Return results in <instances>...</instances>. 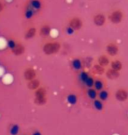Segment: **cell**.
Here are the masks:
<instances>
[{
	"mask_svg": "<svg viewBox=\"0 0 128 135\" xmlns=\"http://www.w3.org/2000/svg\"><path fill=\"white\" fill-rule=\"evenodd\" d=\"M115 98L118 102H126L128 99V91L124 88H119L115 92Z\"/></svg>",
	"mask_w": 128,
	"mask_h": 135,
	"instance_id": "cell-6",
	"label": "cell"
},
{
	"mask_svg": "<svg viewBox=\"0 0 128 135\" xmlns=\"http://www.w3.org/2000/svg\"><path fill=\"white\" fill-rule=\"evenodd\" d=\"M110 66H111V69H112L118 72H120V70H122V69H123V63L119 60H118V59L111 61L110 63Z\"/></svg>",
	"mask_w": 128,
	"mask_h": 135,
	"instance_id": "cell-16",
	"label": "cell"
},
{
	"mask_svg": "<svg viewBox=\"0 0 128 135\" xmlns=\"http://www.w3.org/2000/svg\"><path fill=\"white\" fill-rule=\"evenodd\" d=\"M94 82H95V79L93 76L89 75V76L87 78L85 82L83 83V84L86 86L87 88H93L94 86Z\"/></svg>",
	"mask_w": 128,
	"mask_h": 135,
	"instance_id": "cell-26",
	"label": "cell"
},
{
	"mask_svg": "<svg viewBox=\"0 0 128 135\" xmlns=\"http://www.w3.org/2000/svg\"><path fill=\"white\" fill-rule=\"evenodd\" d=\"M71 67L73 69L79 71V70H81L83 69V62H82V61L79 58L73 59L71 61Z\"/></svg>",
	"mask_w": 128,
	"mask_h": 135,
	"instance_id": "cell-17",
	"label": "cell"
},
{
	"mask_svg": "<svg viewBox=\"0 0 128 135\" xmlns=\"http://www.w3.org/2000/svg\"><path fill=\"white\" fill-rule=\"evenodd\" d=\"M47 90L44 87H39L34 90V103L37 105H44L47 104Z\"/></svg>",
	"mask_w": 128,
	"mask_h": 135,
	"instance_id": "cell-2",
	"label": "cell"
},
{
	"mask_svg": "<svg viewBox=\"0 0 128 135\" xmlns=\"http://www.w3.org/2000/svg\"><path fill=\"white\" fill-rule=\"evenodd\" d=\"M29 7H31L34 11H40L42 7V2L40 0H30L29 1Z\"/></svg>",
	"mask_w": 128,
	"mask_h": 135,
	"instance_id": "cell-14",
	"label": "cell"
},
{
	"mask_svg": "<svg viewBox=\"0 0 128 135\" xmlns=\"http://www.w3.org/2000/svg\"><path fill=\"white\" fill-rule=\"evenodd\" d=\"M109 97H110V93H109L108 90H105V89L102 90L98 91V94H97V98H98L99 100H101L103 102L108 100Z\"/></svg>",
	"mask_w": 128,
	"mask_h": 135,
	"instance_id": "cell-20",
	"label": "cell"
},
{
	"mask_svg": "<svg viewBox=\"0 0 128 135\" xmlns=\"http://www.w3.org/2000/svg\"><path fill=\"white\" fill-rule=\"evenodd\" d=\"M67 102L68 104H70V105H75L77 104V101H78V98L75 94L74 93H70L69 95H67Z\"/></svg>",
	"mask_w": 128,
	"mask_h": 135,
	"instance_id": "cell-22",
	"label": "cell"
},
{
	"mask_svg": "<svg viewBox=\"0 0 128 135\" xmlns=\"http://www.w3.org/2000/svg\"><path fill=\"white\" fill-rule=\"evenodd\" d=\"M32 135H42V133H40V131H34V133H32Z\"/></svg>",
	"mask_w": 128,
	"mask_h": 135,
	"instance_id": "cell-31",
	"label": "cell"
},
{
	"mask_svg": "<svg viewBox=\"0 0 128 135\" xmlns=\"http://www.w3.org/2000/svg\"><path fill=\"white\" fill-rule=\"evenodd\" d=\"M65 31H66V33L69 34V35H71V34H73L75 33V31L73 30V29L70 27L69 26H67V27L65 28Z\"/></svg>",
	"mask_w": 128,
	"mask_h": 135,
	"instance_id": "cell-29",
	"label": "cell"
},
{
	"mask_svg": "<svg viewBox=\"0 0 128 135\" xmlns=\"http://www.w3.org/2000/svg\"><path fill=\"white\" fill-rule=\"evenodd\" d=\"M20 128L17 124H13V125L11 126V128L9 130L11 135H18L20 133Z\"/></svg>",
	"mask_w": 128,
	"mask_h": 135,
	"instance_id": "cell-25",
	"label": "cell"
},
{
	"mask_svg": "<svg viewBox=\"0 0 128 135\" xmlns=\"http://www.w3.org/2000/svg\"><path fill=\"white\" fill-rule=\"evenodd\" d=\"M34 13H35L34 11L32 10L31 7L28 6L25 10V13H24V15H25V18H26V20H31V18L34 16Z\"/></svg>",
	"mask_w": 128,
	"mask_h": 135,
	"instance_id": "cell-24",
	"label": "cell"
},
{
	"mask_svg": "<svg viewBox=\"0 0 128 135\" xmlns=\"http://www.w3.org/2000/svg\"><path fill=\"white\" fill-rule=\"evenodd\" d=\"M105 76L110 80H116L120 76V73L112 69H111V68H109L108 69H105Z\"/></svg>",
	"mask_w": 128,
	"mask_h": 135,
	"instance_id": "cell-10",
	"label": "cell"
},
{
	"mask_svg": "<svg viewBox=\"0 0 128 135\" xmlns=\"http://www.w3.org/2000/svg\"><path fill=\"white\" fill-rule=\"evenodd\" d=\"M61 43L56 40H52V41L46 42L42 47V51L46 55H56L57 53L61 50Z\"/></svg>",
	"mask_w": 128,
	"mask_h": 135,
	"instance_id": "cell-1",
	"label": "cell"
},
{
	"mask_svg": "<svg viewBox=\"0 0 128 135\" xmlns=\"http://www.w3.org/2000/svg\"><path fill=\"white\" fill-rule=\"evenodd\" d=\"M105 51H106V54H107L109 56L114 57V56L118 55V54L119 52V47L118 44H116L115 42H110L106 45Z\"/></svg>",
	"mask_w": 128,
	"mask_h": 135,
	"instance_id": "cell-5",
	"label": "cell"
},
{
	"mask_svg": "<svg viewBox=\"0 0 128 135\" xmlns=\"http://www.w3.org/2000/svg\"><path fill=\"white\" fill-rule=\"evenodd\" d=\"M36 34H37V28L34 27V26H31V27H29L25 32L24 38H25V40H28L32 39V38H34L36 36Z\"/></svg>",
	"mask_w": 128,
	"mask_h": 135,
	"instance_id": "cell-12",
	"label": "cell"
},
{
	"mask_svg": "<svg viewBox=\"0 0 128 135\" xmlns=\"http://www.w3.org/2000/svg\"><path fill=\"white\" fill-rule=\"evenodd\" d=\"M26 51V48H25V46H24L22 43L20 42H17V45H16L15 48L13 50H12V54L16 56H20V55H22Z\"/></svg>",
	"mask_w": 128,
	"mask_h": 135,
	"instance_id": "cell-13",
	"label": "cell"
},
{
	"mask_svg": "<svg viewBox=\"0 0 128 135\" xmlns=\"http://www.w3.org/2000/svg\"><path fill=\"white\" fill-rule=\"evenodd\" d=\"M27 87L30 90H36L38 88L40 87V81L39 79H34L27 83Z\"/></svg>",
	"mask_w": 128,
	"mask_h": 135,
	"instance_id": "cell-15",
	"label": "cell"
},
{
	"mask_svg": "<svg viewBox=\"0 0 128 135\" xmlns=\"http://www.w3.org/2000/svg\"><path fill=\"white\" fill-rule=\"evenodd\" d=\"M125 18L124 12L121 9H116L113 10L112 12L110 13V15L108 16L109 20L111 21L113 25H118L123 21Z\"/></svg>",
	"mask_w": 128,
	"mask_h": 135,
	"instance_id": "cell-3",
	"label": "cell"
},
{
	"mask_svg": "<svg viewBox=\"0 0 128 135\" xmlns=\"http://www.w3.org/2000/svg\"><path fill=\"white\" fill-rule=\"evenodd\" d=\"M93 107L98 112H101L103 110V102L97 98L95 99V100H93Z\"/></svg>",
	"mask_w": 128,
	"mask_h": 135,
	"instance_id": "cell-23",
	"label": "cell"
},
{
	"mask_svg": "<svg viewBox=\"0 0 128 135\" xmlns=\"http://www.w3.org/2000/svg\"><path fill=\"white\" fill-rule=\"evenodd\" d=\"M106 22V17L105 14L101 12H98L93 16V23L96 26H103Z\"/></svg>",
	"mask_w": 128,
	"mask_h": 135,
	"instance_id": "cell-7",
	"label": "cell"
},
{
	"mask_svg": "<svg viewBox=\"0 0 128 135\" xmlns=\"http://www.w3.org/2000/svg\"><path fill=\"white\" fill-rule=\"evenodd\" d=\"M93 88L97 91H100V90H103V89H105V83H103V81L102 79H100V78L95 79Z\"/></svg>",
	"mask_w": 128,
	"mask_h": 135,
	"instance_id": "cell-19",
	"label": "cell"
},
{
	"mask_svg": "<svg viewBox=\"0 0 128 135\" xmlns=\"http://www.w3.org/2000/svg\"><path fill=\"white\" fill-rule=\"evenodd\" d=\"M92 72L96 75H103L105 72V68H103L102 66H100L99 64H95V65L92 67Z\"/></svg>",
	"mask_w": 128,
	"mask_h": 135,
	"instance_id": "cell-21",
	"label": "cell"
},
{
	"mask_svg": "<svg viewBox=\"0 0 128 135\" xmlns=\"http://www.w3.org/2000/svg\"><path fill=\"white\" fill-rule=\"evenodd\" d=\"M4 9V4L0 0V12H2Z\"/></svg>",
	"mask_w": 128,
	"mask_h": 135,
	"instance_id": "cell-30",
	"label": "cell"
},
{
	"mask_svg": "<svg viewBox=\"0 0 128 135\" xmlns=\"http://www.w3.org/2000/svg\"><path fill=\"white\" fill-rule=\"evenodd\" d=\"M89 75L88 72H86V71H82L81 73H80V75H79V78H80V80H81V82L82 83H84L86 81V79L88 78L89 76Z\"/></svg>",
	"mask_w": 128,
	"mask_h": 135,
	"instance_id": "cell-28",
	"label": "cell"
},
{
	"mask_svg": "<svg viewBox=\"0 0 128 135\" xmlns=\"http://www.w3.org/2000/svg\"><path fill=\"white\" fill-rule=\"evenodd\" d=\"M36 75L37 73L32 68H27V69H25V71H24V78H25L27 82L35 79Z\"/></svg>",
	"mask_w": 128,
	"mask_h": 135,
	"instance_id": "cell-8",
	"label": "cell"
},
{
	"mask_svg": "<svg viewBox=\"0 0 128 135\" xmlns=\"http://www.w3.org/2000/svg\"><path fill=\"white\" fill-rule=\"evenodd\" d=\"M17 45V42H16L15 40L13 39H9L7 40V47L9 48L10 50H13Z\"/></svg>",
	"mask_w": 128,
	"mask_h": 135,
	"instance_id": "cell-27",
	"label": "cell"
},
{
	"mask_svg": "<svg viewBox=\"0 0 128 135\" xmlns=\"http://www.w3.org/2000/svg\"><path fill=\"white\" fill-rule=\"evenodd\" d=\"M97 94H98V91H97L94 88H88V90H86L87 97L91 100H95L97 98Z\"/></svg>",
	"mask_w": 128,
	"mask_h": 135,
	"instance_id": "cell-18",
	"label": "cell"
},
{
	"mask_svg": "<svg viewBox=\"0 0 128 135\" xmlns=\"http://www.w3.org/2000/svg\"><path fill=\"white\" fill-rule=\"evenodd\" d=\"M97 61V64H99L100 66H102L103 68L109 66L111 63L110 58H109L108 55H102L98 56Z\"/></svg>",
	"mask_w": 128,
	"mask_h": 135,
	"instance_id": "cell-11",
	"label": "cell"
},
{
	"mask_svg": "<svg viewBox=\"0 0 128 135\" xmlns=\"http://www.w3.org/2000/svg\"><path fill=\"white\" fill-rule=\"evenodd\" d=\"M68 26H69L75 32V31L81 30V29L83 28V20H82L81 18L75 16V17H72L69 20V24H68Z\"/></svg>",
	"mask_w": 128,
	"mask_h": 135,
	"instance_id": "cell-4",
	"label": "cell"
},
{
	"mask_svg": "<svg viewBox=\"0 0 128 135\" xmlns=\"http://www.w3.org/2000/svg\"><path fill=\"white\" fill-rule=\"evenodd\" d=\"M52 32V28L51 26L48 25V24H44L40 26V30H39V34L40 36H41L43 38H47L48 36H50Z\"/></svg>",
	"mask_w": 128,
	"mask_h": 135,
	"instance_id": "cell-9",
	"label": "cell"
}]
</instances>
